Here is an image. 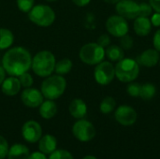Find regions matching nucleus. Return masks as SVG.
Masks as SVG:
<instances>
[{
  "mask_svg": "<svg viewBox=\"0 0 160 159\" xmlns=\"http://www.w3.org/2000/svg\"><path fill=\"white\" fill-rule=\"evenodd\" d=\"M32 64V55L28 50L17 46L8 49L2 57V67L9 76L18 77L29 71Z\"/></svg>",
  "mask_w": 160,
  "mask_h": 159,
  "instance_id": "obj_1",
  "label": "nucleus"
},
{
  "mask_svg": "<svg viewBox=\"0 0 160 159\" xmlns=\"http://www.w3.org/2000/svg\"><path fill=\"white\" fill-rule=\"evenodd\" d=\"M82 159H97V157H93V156H87V157H83Z\"/></svg>",
  "mask_w": 160,
  "mask_h": 159,
  "instance_id": "obj_41",
  "label": "nucleus"
},
{
  "mask_svg": "<svg viewBox=\"0 0 160 159\" xmlns=\"http://www.w3.org/2000/svg\"><path fill=\"white\" fill-rule=\"evenodd\" d=\"M14 42V35L8 28H0V51L9 49Z\"/></svg>",
  "mask_w": 160,
  "mask_h": 159,
  "instance_id": "obj_22",
  "label": "nucleus"
},
{
  "mask_svg": "<svg viewBox=\"0 0 160 159\" xmlns=\"http://www.w3.org/2000/svg\"><path fill=\"white\" fill-rule=\"evenodd\" d=\"M115 77L121 82H134L140 74V65L138 62L131 58H123L118 61L114 67Z\"/></svg>",
  "mask_w": 160,
  "mask_h": 159,
  "instance_id": "obj_4",
  "label": "nucleus"
},
{
  "mask_svg": "<svg viewBox=\"0 0 160 159\" xmlns=\"http://www.w3.org/2000/svg\"><path fill=\"white\" fill-rule=\"evenodd\" d=\"M116 107V100L112 97H106L100 102L99 110L103 114H109L114 111Z\"/></svg>",
  "mask_w": 160,
  "mask_h": 159,
  "instance_id": "obj_25",
  "label": "nucleus"
},
{
  "mask_svg": "<svg viewBox=\"0 0 160 159\" xmlns=\"http://www.w3.org/2000/svg\"><path fill=\"white\" fill-rule=\"evenodd\" d=\"M151 22H152V25L156 26V27H159L160 26V13L158 12H156L154 13L152 16H151Z\"/></svg>",
  "mask_w": 160,
  "mask_h": 159,
  "instance_id": "obj_35",
  "label": "nucleus"
},
{
  "mask_svg": "<svg viewBox=\"0 0 160 159\" xmlns=\"http://www.w3.org/2000/svg\"><path fill=\"white\" fill-rule=\"evenodd\" d=\"M153 44H154L155 49L160 52V29H158V31H156V33L154 35Z\"/></svg>",
  "mask_w": 160,
  "mask_h": 159,
  "instance_id": "obj_34",
  "label": "nucleus"
},
{
  "mask_svg": "<svg viewBox=\"0 0 160 159\" xmlns=\"http://www.w3.org/2000/svg\"><path fill=\"white\" fill-rule=\"evenodd\" d=\"M115 10L127 20H135L139 17V4L134 0H120L115 4Z\"/></svg>",
  "mask_w": 160,
  "mask_h": 159,
  "instance_id": "obj_11",
  "label": "nucleus"
},
{
  "mask_svg": "<svg viewBox=\"0 0 160 159\" xmlns=\"http://www.w3.org/2000/svg\"><path fill=\"white\" fill-rule=\"evenodd\" d=\"M106 29L112 36L115 37H121L127 34H128L129 31V25L124 17L115 14L110 16L106 21Z\"/></svg>",
  "mask_w": 160,
  "mask_h": 159,
  "instance_id": "obj_8",
  "label": "nucleus"
},
{
  "mask_svg": "<svg viewBox=\"0 0 160 159\" xmlns=\"http://www.w3.org/2000/svg\"><path fill=\"white\" fill-rule=\"evenodd\" d=\"M152 22L148 17L139 16L135 19L133 28L137 36L139 37H146L150 34L152 30Z\"/></svg>",
  "mask_w": 160,
  "mask_h": 159,
  "instance_id": "obj_16",
  "label": "nucleus"
},
{
  "mask_svg": "<svg viewBox=\"0 0 160 159\" xmlns=\"http://www.w3.org/2000/svg\"><path fill=\"white\" fill-rule=\"evenodd\" d=\"M67 81L62 75H50L45 78L41 83L40 91L47 99L55 100L59 98L66 91Z\"/></svg>",
  "mask_w": 160,
  "mask_h": 159,
  "instance_id": "obj_3",
  "label": "nucleus"
},
{
  "mask_svg": "<svg viewBox=\"0 0 160 159\" xmlns=\"http://www.w3.org/2000/svg\"><path fill=\"white\" fill-rule=\"evenodd\" d=\"M115 77V68L112 62L102 61L96 65L94 69V78L100 85L110 84Z\"/></svg>",
  "mask_w": 160,
  "mask_h": 159,
  "instance_id": "obj_7",
  "label": "nucleus"
},
{
  "mask_svg": "<svg viewBox=\"0 0 160 159\" xmlns=\"http://www.w3.org/2000/svg\"><path fill=\"white\" fill-rule=\"evenodd\" d=\"M153 12V7L149 3H140L139 4V16L142 17H149L152 15Z\"/></svg>",
  "mask_w": 160,
  "mask_h": 159,
  "instance_id": "obj_30",
  "label": "nucleus"
},
{
  "mask_svg": "<svg viewBox=\"0 0 160 159\" xmlns=\"http://www.w3.org/2000/svg\"><path fill=\"white\" fill-rule=\"evenodd\" d=\"M119 1H120V0H104V2H105V3H107V4H111V5H115V4H117Z\"/></svg>",
  "mask_w": 160,
  "mask_h": 159,
  "instance_id": "obj_40",
  "label": "nucleus"
},
{
  "mask_svg": "<svg viewBox=\"0 0 160 159\" xmlns=\"http://www.w3.org/2000/svg\"><path fill=\"white\" fill-rule=\"evenodd\" d=\"M97 43L105 49V48H107L109 45H111V37H110V36H108V35H106V34H103V35L99 36V37L98 38Z\"/></svg>",
  "mask_w": 160,
  "mask_h": 159,
  "instance_id": "obj_33",
  "label": "nucleus"
},
{
  "mask_svg": "<svg viewBox=\"0 0 160 159\" xmlns=\"http://www.w3.org/2000/svg\"><path fill=\"white\" fill-rule=\"evenodd\" d=\"M18 79H19L20 82H21L22 87H24V88L31 87L33 85V83H34V79H33L32 75L28 71L21 74L20 76H18Z\"/></svg>",
  "mask_w": 160,
  "mask_h": 159,
  "instance_id": "obj_28",
  "label": "nucleus"
},
{
  "mask_svg": "<svg viewBox=\"0 0 160 159\" xmlns=\"http://www.w3.org/2000/svg\"><path fill=\"white\" fill-rule=\"evenodd\" d=\"M159 64H160V59H159Z\"/></svg>",
  "mask_w": 160,
  "mask_h": 159,
  "instance_id": "obj_43",
  "label": "nucleus"
},
{
  "mask_svg": "<svg viewBox=\"0 0 160 159\" xmlns=\"http://www.w3.org/2000/svg\"><path fill=\"white\" fill-rule=\"evenodd\" d=\"M6 74H7V72L5 71L4 67L2 66H0V86L3 83L4 80L6 79Z\"/></svg>",
  "mask_w": 160,
  "mask_h": 159,
  "instance_id": "obj_39",
  "label": "nucleus"
},
{
  "mask_svg": "<svg viewBox=\"0 0 160 159\" xmlns=\"http://www.w3.org/2000/svg\"><path fill=\"white\" fill-rule=\"evenodd\" d=\"M57 113V105L53 100L47 99L39 106V114L44 119H52Z\"/></svg>",
  "mask_w": 160,
  "mask_h": 159,
  "instance_id": "obj_19",
  "label": "nucleus"
},
{
  "mask_svg": "<svg viewBox=\"0 0 160 159\" xmlns=\"http://www.w3.org/2000/svg\"><path fill=\"white\" fill-rule=\"evenodd\" d=\"M45 1H47V2H49V3H53V2H55V1H57V0H45Z\"/></svg>",
  "mask_w": 160,
  "mask_h": 159,
  "instance_id": "obj_42",
  "label": "nucleus"
},
{
  "mask_svg": "<svg viewBox=\"0 0 160 159\" xmlns=\"http://www.w3.org/2000/svg\"><path fill=\"white\" fill-rule=\"evenodd\" d=\"M8 143L6 141V139L2 136H0V159H4L7 157L8 152Z\"/></svg>",
  "mask_w": 160,
  "mask_h": 159,
  "instance_id": "obj_32",
  "label": "nucleus"
},
{
  "mask_svg": "<svg viewBox=\"0 0 160 159\" xmlns=\"http://www.w3.org/2000/svg\"><path fill=\"white\" fill-rule=\"evenodd\" d=\"M22 135L23 139L30 143L38 142L42 136L41 127L36 121H27L23 124L22 127Z\"/></svg>",
  "mask_w": 160,
  "mask_h": 159,
  "instance_id": "obj_13",
  "label": "nucleus"
},
{
  "mask_svg": "<svg viewBox=\"0 0 160 159\" xmlns=\"http://www.w3.org/2000/svg\"><path fill=\"white\" fill-rule=\"evenodd\" d=\"M105 56L112 62H118L125 57L124 50L117 45H109L105 48Z\"/></svg>",
  "mask_w": 160,
  "mask_h": 159,
  "instance_id": "obj_21",
  "label": "nucleus"
},
{
  "mask_svg": "<svg viewBox=\"0 0 160 159\" xmlns=\"http://www.w3.org/2000/svg\"><path fill=\"white\" fill-rule=\"evenodd\" d=\"M57 146L56 138L52 135L47 134L40 138L38 141V147L39 150L45 155H51L52 152L55 151Z\"/></svg>",
  "mask_w": 160,
  "mask_h": 159,
  "instance_id": "obj_18",
  "label": "nucleus"
},
{
  "mask_svg": "<svg viewBox=\"0 0 160 159\" xmlns=\"http://www.w3.org/2000/svg\"><path fill=\"white\" fill-rule=\"evenodd\" d=\"M120 40V47L123 49V50H130L132 47H133V44H134V40L132 38L131 36H129L128 34L119 37Z\"/></svg>",
  "mask_w": 160,
  "mask_h": 159,
  "instance_id": "obj_29",
  "label": "nucleus"
},
{
  "mask_svg": "<svg viewBox=\"0 0 160 159\" xmlns=\"http://www.w3.org/2000/svg\"><path fill=\"white\" fill-rule=\"evenodd\" d=\"M149 4L156 12L160 13V0H149Z\"/></svg>",
  "mask_w": 160,
  "mask_h": 159,
  "instance_id": "obj_37",
  "label": "nucleus"
},
{
  "mask_svg": "<svg viewBox=\"0 0 160 159\" xmlns=\"http://www.w3.org/2000/svg\"><path fill=\"white\" fill-rule=\"evenodd\" d=\"M159 52L156 49H147L143 51L136 59L139 65L145 67H153L159 63Z\"/></svg>",
  "mask_w": 160,
  "mask_h": 159,
  "instance_id": "obj_14",
  "label": "nucleus"
},
{
  "mask_svg": "<svg viewBox=\"0 0 160 159\" xmlns=\"http://www.w3.org/2000/svg\"><path fill=\"white\" fill-rule=\"evenodd\" d=\"M73 67V63L69 58H63L55 63L54 71L58 75H65L70 72Z\"/></svg>",
  "mask_w": 160,
  "mask_h": 159,
  "instance_id": "obj_23",
  "label": "nucleus"
},
{
  "mask_svg": "<svg viewBox=\"0 0 160 159\" xmlns=\"http://www.w3.org/2000/svg\"><path fill=\"white\" fill-rule=\"evenodd\" d=\"M157 93V88L156 86L151 83V82H145L143 84H142V88H141V93H140V97L142 100H151Z\"/></svg>",
  "mask_w": 160,
  "mask_h": 159,
  "instance_id": "obj_24",
  "label": "nucleus"
},
{
  "mask_svg": "<svg viewBox=\"0 0 160 159\" xmlns=\"http://www.w3.org/2000/svg\"><path fill=\"white\" fill-rule=\"evenodd\" d=\"M27 159H47L45 154H43L42 152H34L31 155H29Z\"/></svg>",
  "mask_w": 160,
  "mask_h": 159,
  "instance_id": "obj_36",
  "label": "nucleus"
},
{
  "mask_svg": "<svg viewBox=\"0 0 160 159\" xmlns=\"http://www.w3.org/2000/svg\"><path fill=\"white\" fill-rule=\"evenodd\" d=\"M72 2L78 7H85L91 2V0H72Z\"/></svg>",
  "mask_w": 160,
  "mask_h": 159,
  "instance_id": "obj_38",
  "label": "nucleus"
},
{
  "mask_svg": "<svg viewBox=\"0 0 160 159\" xmlns=\"http://www.w3.org/2000/svg\"><path fill=\"white\" fill-rule=\"evenodd\" d=\"M35 0H16L17 7L20 11L23 13H28L34 7Z\"/></svg>",
  "mask_w": 160,
  "mask_h": 159,
  "instance_id": "obj_27",
  "label": "nucleus"
},
{
  "mask_svg": "<svg viewBox=\"0 0 160 159\" xmlns=\"http://www.w3.org/2000/svg\"><path fill=\"white\" fill-rule=\"evenodd\" d=\"M56 59L50 51H40L32 57L31 68L34 73L41 78H46L52 74L55 67Z\"/></svg>",
  "mask_w": 160,
  "mask_h": 159,
  "instance_id": "obj_2",
  "label": "nucleus"
},
{
  "mask_svg": "<svg viewBox=\"0 0 160 159\" xmlns=\"http://www.w3.org/2000/svg\"><path fill=\"white\" fill-rule=\"evenodd\" d=\"M49 159H74L72 155L66 150H55L50 156Z\"/></svg>",
  "mask_w": 160,
  "mask_h": 159,
  "instance_id": "obj_31",
  "label": "nucleus"
},
{
  "mask_svg": "<svg viewBox=\"0 0 160 159\" xmlns=\"http://www.w3.org/2000/svg\"><path fill=\"white\" fill-rule=\"evenodd\" d=\"M79 57L81 61L86 65H98L105 58V49L97 42H89L81 48Z\"/></svg>",
  "mask_w": 160,
  "mask_h": 159,
  "instance_id": "obj_6",
  "label": "nucleus"
},
{
  "mask_svg": "<svg viewBox=\"0 0 160 159\" xmlns=\"http://www.w3.org/2000/svg\"><path fill=\"white\" fill-rule=\"evenodd\" d=\"M21 100L28 108H38L44 101V97L40 90L28 87L22 92Z\"/></svg>",
  "mask_w": 160,
  "mask_h": 159,
  "instance_id": "obj_12",
  "label": "nucleus"
},
{
  "mask_svg": "<svg viewBox=\"0 0 160 159\" xmlns=\"http://www.w3.org/2000/svg\"><path fill=\"white\" fill-rule=\"evenodd\" d=\"M69 113L76 119H82L87 113V105L81 98H74L68 106Z\"/></svg>",
  "mask_w": 160,
  "mask_h": 159,
  "instance_id": "obj_17",
  "label": "nucleus"
},
{
  "mask_svg": "<svg viewBox=\"0 0 160 159\" xmlns=\"http://www.w3.org/2000/svg\"><path fill=\"white\" fill-rule=\"evenodd\" d=\"M1 91L4 95L8 97H13L16 96L22 88L21 82L18 79V77L15 76H9L6 78L1 84Z\"/></svg>",
  "mask_w": 160,
  "mask_h": 159,
  "instance_id": "obj_15",
  "label": "nucleus"
},
{
  "mask_svg": "<svg viewBox=\"0 0 160 159\" xmlns=\"http://www.w3.org/2000/svg\"><path fill=\"white\" fill-rule=\"evenodd\" d=\"M72 133L80 142H88L95 138L96 128L89 121L79 119V121H77L72 127Z\"/></svg>",
  "mask_w": 160,
  "mask_h": 159,
  "instance_id": "obj_9",
  "label": "nucleus"
},
{
  "mask_svg": "<svg viewBox=\"0 0 160 159\" xmlns=\"http://www.w3.org/2000/svg\"><path fill=\"white\" fill-rule=\"evenodd\" d=\"M141 88H142V84H140L139 82H128V85L127 87V93L128 94V96L132 97H139L141 93Z\"/></svg>",
  "mask_w": 160,
  "mask_h": 159,
  "instance_id": "obj_26",
  "label": "nucleus"
},
{
  "mask_svg": "<svg viewBox=\"0 0 160 159\" xmlns=\"http://www.w3.org/2000/svg\"><path fill=\"white\" fill-rule=\"evenodd\" d=\"M115 120L124 127H129L136 123L138 114L137 112L128 105L119 106L114 112Z\"/></svg>",
  "mask_w": 160,
  "mask_h": 159,
  "instance_id": "obj_10",
  "label": "nucleus"
},
{
  "mask_svg": "<svg viewBox=\"0 0 160 159\" xmlns=\"http://www.w3.org/2000/svg\"><path fill=\"white\" fill-rule=\"evenodd\" d=\"M28 19L38 26L48 27L55 21V12L48 5L39 4L34 6L27 13Z\"/></svg>",
  "mask_w": 160,
  "mask_h": 159,
  "instance_id": "obj_5",
  "label": "nucleus"
},
{
  "mask_svg": "<svg viewBox=\"0 0 160 159\" xmlns=\"http://www.w3.org/2000/svg\"><path fill=\"white\" fill-rule=\"evenodd\" d=\"M8 159H27L29 157V149L23 144H14L8 152Z\"/></svg>",
  "mask_w": 160,
  "mask_h": 159,
  "instance_id": "obj_20",
  "label": "nucleus"
}]
</instances>
